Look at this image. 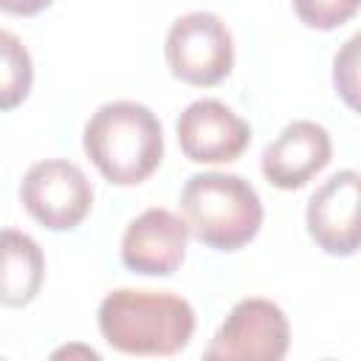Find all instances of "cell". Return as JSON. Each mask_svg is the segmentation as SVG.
Listing matches in <instances>:
<instances>
[{
	"label": "cell",
	"instance_id": "cell-1",
	"mask_svg": "<svg viewBox=\"0 0 361 361\" xmlns=\"http://www.w3.org/2000/svg\"><path fill=\"white\" fill-rule=\"evenodd\" d=\"M99 330L124 355H175L195 333V310L169 290L118 288L99 305Z\"/></svg>",
	"mask_w": 361,
	"mask_h": 361
},
{
	"label": "cell",
	"instance_id": "cell-2",
	"mask_svg": "<svg viewBox=\"0 0 361 361\" xmlns=\"http://www.w3.org/2000/svg\"><path fill=\"white\" fill-rule=\"evenodd\" d=\"M82 147L104 180L135 186L161 166L164 130L147 104L118 99L102 104L87 118Z\"/></svg>",
	"mask_w": 361,
	"mask_h": 361
},
{
	"label": "cell",
	"instance_id": "cell-3",
	"mask_svg": "<svg viewBox=\"0 0 361 361\" xmlns=\"http://www.w3.org/2000/svg\"><path fill=\"white\" fill-rule=\"evenodd\" d=\"M180 212L189 234L214 248L237 251L248 245L262 226L257 189L228 172H197L183 183Z\"/></svg>",
	"mask_w": 361,
	"mask_h": 361
},
{
	"label": "cell",
	"instance_id": "cell-4",
	"mask_svg": "<svg viewBox=\"0 0 361 361\" xmlns=\"http://www.w3.org/2000/svg\"><path fill=\"white\" fill-rule=\"evenodd\" d=\"M166 65L175 79L209 87L223 82L234 68V39L214 11H189L166 34Z\"/></svg>",
	"mask_w": 361,
	"mask_h": 361
},
{
	"label": "cell",
	"instance_id": "cell-5",
	"mask_svg": "<svg viewBox=\"0 0 361 361\" xmlns=\"http://www.w3.org/2000/svg\"><path fill=\"white\" fill-rule=\"evenodd\" d=\"M20 203L39 226L51 231H71L87 217L93 206V186L73 161L45 158L31 164L23 175Z\"/></svg>",
	"mask_w": 361,
	"mask_h": 361
},
{
	"label": "cell",
	"instance_id": "cell-6",
	"mask_svg": "<svg viewBox=\"0 0 361 361\" xmlns=\"http://www.w3.org/2000/svg\"><path fill=\"white\" fill-rule=\"evenodd\" d=\"M290 344V324L279 305L271 299H240L212 344L206 347V358L220 361H279L285 358Z\"/></svg>",
	"mask_w": 361,
	"mask_h": 361
},
{
	"label": "cell",
	"instance_id": "cell-7",
	"mask_svg": "<svg viewBox=\"0 0 361 361\" xmlns=\"http://www.w3.org/2000/svg\"><path fill=\"white\" fill-rule=\"evenodd\" d=\"M178 144L195 164H228L251 144V127L217 99H197L178 116Z\"/></svg>",
	"mask_w": 361,
	"mask_h": 361
},
{
	"label": "cell",
	"instance_id": "cell-8",
	"mask_svg": "<svg viewBox=\"0 0 361 361\" xmlns=\"http://www.w3.org/2000/svg\"><path fill=\"white\" fill-rule=\"evenodd\" d=\"M189 228L183 217L164 206L141 212L121 234V262L133 274L169 276L180 268L186 257Z\"/></svg>",
	"mask_w": 361,
	"mask_h": 361
},
{
	"label": "cell",
	"instance_id": "cell-9",
	"mask_svg": "<svg viewBox=\"0 0 361 361\" xmlns=\"http://www.w3.org/2000/svg\"><path fill=\"white\" fill-rule=\"evenodd\" d=\"M358 172L341 169L307 200V231L316 245L333 257H353L358 251Z\"/></svg>",
	"mask_w": 361,
	"mask_h": 361
},
{
	"label": "cell",
	"instance_id": "cell-10",
	"mask_svg": "<svg viewBox=\"0 0 361 361\" xmlns=\"http://www.w3.org/2000/svg\"><path fill=\"white\" fill-rule=\"evenodd\" d=\"M330 133L316 121L299 118L262 149V175L276 189H302L330 164Z\"/></svg>",
	"mask_w": 361,
	"mask_h": 361
},
{
	"label": "cell",
	"instance_id": "cell-11",
	"mask_svg": "<svg viewBox=\"0 0 361 361\" xmlns=\"http://www.w3.org/2000/svg\"><path fill=\"white\" fill-rule=\"evenodd\" d=\"M45 282V257L34 237L0 228V305L25 307Z\"/></svg>",
	"mask_w": 361,
	"mask_h": 361
},
{
	"label": "cell",
	"instance_id": "cell-12",
	"mask_svg": "<svg viewBox=\"0 0 361 361\" xmlns=\"http://www.w3.org/2000/svg\"><path fill=\"white\" fill-rule=\"evenodd\" d=\"M34 82L28 48L11 31L0 28V110H14L25 102Z\"/></svg>",
	"mask_w": 361,
	"mask_h": 361
},
{
	"label": "cell",
	"instance_id": "cell-13",
	"mask_svg": "<svg viewBox=\"0 0 361 361\" xmlns=\"http://www.w3.org/2000/svg\"><path fill=\"white\" fill-rule=\"evenodd\" d=\"M361 0H293L296 17L319 31H330L355 17Z\"/></svg>",
	"mask_w": 361,
	"mask_h": 361
},
{
	"label": "cell",
	"instance_id": "cell-14",
	"mask_svg": "<svg viewBox=\"0 0 361 361\" xmlns=\"http://www.w3.org/2000/svg\"><path fill=\"white\" fill-rule=\"evenodd\" d=\"M358 42L361 37H353L341 54H336V71H333V79H336V87L338 93L344 96V102L350 107H355V90H358V79H355V65H358Z\"/></svg>",
	"mask_w": 361,
	"mask_h": 361
},
{
	"label": "cell",
	"instance_id": "cell-15",
	"mask_svg": "<svg viewBox=\"0 0 361 361\" xmlns=\"http://www.w3.org/2000/svg\"><path fill=\"white\" fill-rule=\"evenodd\" d=\"M54 0H0V11L14 14V17H34L45 11Z\"/></svg>",
	"mask_w": 361,
	"mask_h": 361
}]
</instances>
